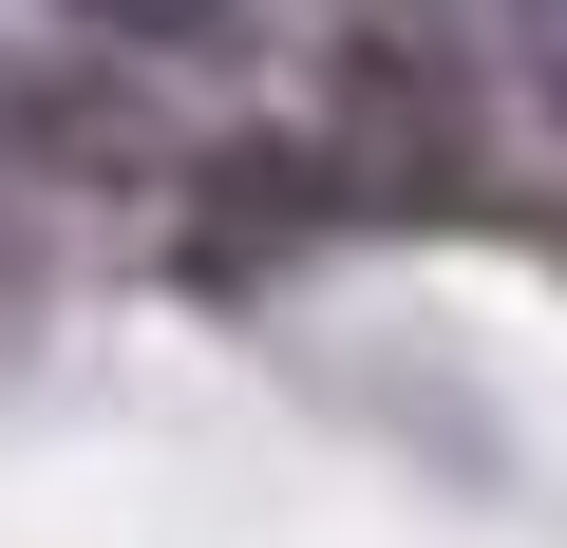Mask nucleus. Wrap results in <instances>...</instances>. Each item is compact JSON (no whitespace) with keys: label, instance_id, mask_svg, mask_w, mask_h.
I'll return each instance as SVG.
<instances>
[{"label":"nucleus","instance_id":"obj_1","mask_svg":"<svg viewBox=\"0 0 567 548\" xmlns=\"http://www.w3.org/2000/svg\"><path fill=\"white\" fill-rule=\"evenodd\" d=\"M322 227H360V152L322 133H246L189 170V285H265V265H303Z\"/></svg>","mask_w":567,"mask_h":548},{"label":"nucleus","instance_id":"obj_6","mask_svg":"<svg viewBox=\"0 0 567 548\" xmlns=\"http://www.w3.org/2000/svg\"><path fill=\"white\" fill-rule=\"evenodd\" d=\"M0 285H20V227H0Z\"/></svg>","mask_w":567,"mask_h":548},{"label":"nucleus","instance_id":"obj_3","mask_svg":"<svg viewBox=\"0 0 567 548\" xmlns=\"http://www.w3.org/2000/svg\"><path fill=\"white\" fill-rule=\"evenodd\" d=\"M20 152H39V170H152V133H133V95H58V76L20 95Z\"/></svg>","mask_w":567,"mask_h":548},{"label":"nucleus","instance_id":"obj_2","mask_svg":"<svg viewBox=\"0 0 567 548\" xmlns=\"http://www.w3.org/2000/svg\"><path fill=\"white\" fill-rule=\"evenodd\" d=\"M341 76L379 114V189H454L473 170V39H454V0H360Z\"/></svg>","mask_w":567,"mask_h":548},{"label":"nucleus","instance_id":"obj_4","mask_svg":"<svg viewBox=\"0 0 567 548\" xmlns=\"http://www.w3.org/2000/svg\"><path fill=\"white\" fill-rule=\"evenodd\" d=\"M76 39H133V58H227L246 39V0H58Z\"/></svg>","mask_w":567,"mask_h":548},{"label":"nucleus","instance_id":"obj_5","mask_svg":"<svg viewBox=\"0 0 567 548\" xmlns=\"http://www.w3.org/2000/svg\"><path fill=\"white\" fill-rule=\"evenodd\" d=\"M511 39H529V95H548V133H567V0H511Z\"/></svg>","mask_w":567,"mask_h":548}]
</instances>
